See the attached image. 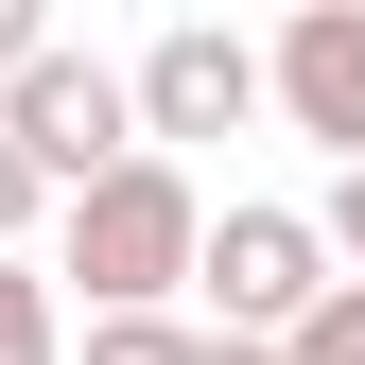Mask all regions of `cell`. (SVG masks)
<instances>
[{"label":"cell","instance_id":"obj_9","mask_svg":"<svg viewBox=\"0 0 365 365\" xmlns=\"http://www.w3.org/2000/svg\"><path fill=\"white\" fill-rule=\"evenodd\" d=\"M35 209H53V174H35L18 140H0V261H35Z\"/></svg>","mask_w":365,"mask_h":365},{"label":"cell","instance_id":"obj_5","mask_svg":"<svg viewBox=\"0 0 365 365\" xmlns=\"http://www.w3.org/2000/svg\"><path fill=\"white\" fill-rule=\"evenodd\" d=\"M261 87L296 140H331V174H365V0H296L261 35Z\"/></svg>","mask_w":365,"mask_h":365},{"label":"cell","instance_id":"obj_7","mask_svg":"<svg viewBox=\"0 0 365 365\" xmlns=\"http://www.w3.org/2000/svg\"><path fill=\"white\" fill-rule=\"evenodd\" d=\"M209 331H174V313H87V365H192Z\"/></svg>","mask_w":365,"mask_h":365},{"label":"cell","instance_id":"obj_3","mask_svg":"<svg viewBox=\"0 0 365 365\" xmlns=\"http://www.w3.org/2000/svg\"><path fill=\"white\" fill-rule=\"evenodd\" d=\"M0 140H18L35 174H53V209H70V192H105V174L140 157V87H122L105 53H70V35H53V53H35L18 87H0Z\"/></svg>","mask_w":365,"mask_h":365},{"label":"cell","instance_id":"obj_2","mask_svg":"<svg viewBox=\"0 0 365 365\" xmlns=\"http://www.w3.org/2000/svg\"><path fill=\"white\" fill-rule=\"evenodd\" d=\"M331 279H348V261L313 244V209H209V244H192V296H209L226 348H296Z\"/></svg>","mask_w":365,"mask_h":365},{"label":"cell","instance_id":"obj_1","mask_svg":"<svg viewBox=\"0 0 365 365\" xmlns=\"http://www.w3.org/2000/svg\"><path fill=\"white\" fill-rule=\"evenodd\" d=\"M192 244H209L192 157H122L105 192H70V209H53V279H87V313H174Z\"/></svg>","mask_w":365,"mask_h":365},{"label":"cell","instance_id":"obj_6","mask_svg":"<svg viewBox=\"0 0 365 365\" xmlns=\"http://www.w3.org/2000/svg\"><path fill=\"white\" fill-rule=\"evenodd\" d=\"M0 365H70V296H53V261H0Z\"/></svg>","mask_w":365,"mask_h":365},{"label":"cell","instance_id":"obj_8","mask_svg":"<svg viewBox=\"0 0 365 365\" xmlns=\"http://www.w3.org/2000/svg\"><path fill=\"white\" fill-rule=\"evenodd\" d=\"M279 365H365V279H331V296H313V331H296Z\"/></svg>","mask_w":365,"mask_h":365},{"label":"cell","instance_id":"obj_11","mask_svg":"<svg viewBox=\"0 0 365 365\" xmlns=\"http://www.w3.org/2000/svg\"><path fill=\"white\" fill-rule=\"evenodd\" d=\"M35 53H53V18H35V0H0V87H18Z\"/></svg>","mask_w":365,"mask_h":365},{"label":"cell","instance_id":"obj_12","mask_svg":"<svg viewBox=\"0 0 365 365\" xmlns=\"http://www.w3.org/2000/svg\"><path fill=\"white\" fill-rule=\"evenodd\" d=\"M192 365H279V348H226V331H209V348H192Z\"/></svg>","mask_w":365,"mask_h":365},{"label":"cell","instance_id":"obj_4","mask_svg":"<svg viewBox=\"0 0 365 365\" xmlns=\"http://www.w3.org/2000/svg\"><path fill=\"white\" fill-rule=\"evenodd\" d=\"M140 157H174V140H244L279 87H261V35H226V18H157L140 35Z\"/></svg>","mask_w":365,"mask_h":365},{"label":"cell","instance_id":"obj_10","mask_svg":"<svg viewBox=\"0 0 365 365\" xmlns=\"http://www.w3.org/2000/svg\"><path fill=\"white\" fill-rule=\"evenodd\" d=\"M313 244H331L348 279H365V174H331V209H313Z\"/></svg>","mask_w":365,"mask_h":365}]
</instances>
